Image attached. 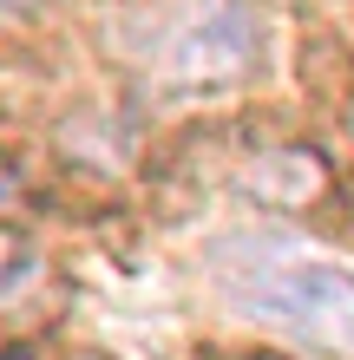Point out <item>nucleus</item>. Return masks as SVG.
<instances>
[{"label": "nucleus", "mask_w": 354, "mask_h": 360, "mask_svg": "<svg viewBox=\"0 0 354 360\" xmlns=\"http://www.w3.org/2000/svg\"><path fill=\"white\" fill-rule=\"evenodd\" d=\"M249 314L276 334L322 354L354 360V269L341 262H289L249 288Z\"/></svg>", "instance_id": "nucleus-1"}, {"label": "nucleus", "mask_w": 354, "mask_h": 360, "mask_svg": "<svg viewBox=\"0 0 354 360\" xmlns=\"http://www.w3.org/2000/svg\"><path fill=\"white\" fill-rule=\"evenodd\" d=\"M256 13L243 0H197L184 27L158 46V86L171 92H217L256 66Z\"/></svg>", "instance_id": "nucleus-2"}, {"label": "nucleus", "mask_w": 354, "mask_h": 360, "mask_svg": "<svg viewBox=\"0 0 354 360\" xmlns=\"http://www.w3.org/2000/svg\"><path fill=\"white\" fill-rule=\"evenodd\" d=\"M13 197H20V177L7 171V164H0V217H7V210H13Z\"/></svg>", "instance_id": "nucleus-3"}, {"label": "nucleus", "mask_w": 354, "mask_h": 360, "mask_svg": "<svg viewBox=\"0 0 354 360\" xmlns=\"http://www.w3.org/2000/svg\"><path fill=\"white\" fill-rule=\"evenodd\" d=\"M27 7H39V0H0V13H27Z\"/></svg>", "instance_id": "nucleus-4"}]
</instances>
